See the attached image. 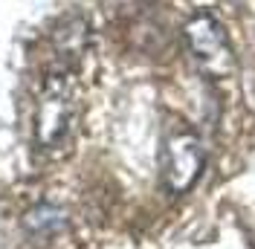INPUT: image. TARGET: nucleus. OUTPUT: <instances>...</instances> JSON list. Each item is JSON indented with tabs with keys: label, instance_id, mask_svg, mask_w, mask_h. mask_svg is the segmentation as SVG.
<instances>
[{
	"label": "nucleus",
	"instance_id": "1",
	"mask_svg": "<svg viewBox=\"0 0 255 249\" xmlns=\"http://www.w3.org/2000/svg\"><path fill=\"white\" fill-rule=\"evenodd\" d=\"M79 119V90L67 70L49 73L35 105V139L44 151H58L70 142Z\"/></svg>",
	"mask_w": 255,
	"mask_h": 249
},
{
	"label": "nucleus",
	"instance_id": "2",
	"mask_svg": "<svg viewBox=\"0 0 255 249\" xmlns=\"http://www.w3.org/2000/svg\"><path fill=\"white\" fill-rule=\"evenodd\" d=\"M183 41H186L191 61L197 64V70L206 78L218 81L235 73V52L229 44V35L215 15L209 12L191 15L183 26Z\"/></svg>",
	"mask_w": 255,
	"mask_h": 249
},
{
	"label": "nucleus",
	"instance_id": "3",
	"mask_svg": "<svg viewBox=\"0 0 255 249\" xmlns=\"http://www.w3.org/2000/svg\"><path fill=\"white\" fill-rule=\"evenodd\" d=\"M206 165V148L200 136L189 127H171L162 139L159 151V171L162 186L168 194H186L203 174Z\"/></svg>",
	"mask_w": 255,
	"mask_h": 249
},
{
	"label": "nucleus",
	"instance_id": "4",
	"mask_svg": "<svg viewBox=\"0 0 255 249\" xmlns=\"http://www.w3.org/2000/svg\"><path fill=\"white\" fill-rule=\"evenodd\" d=\"M64 226H67V215L58 206H47L44 203V206H35L26 215V229L32 232V238H41V241L55 238Z\"/></svg>",
	"mask_w": 255,
	"mask_h": 249
},
{
	"label": "nucleus",
	"instance_id": "5",
	"mask_svg": "<svg viewBox=\"0 0 255 249\" xmlns=\"http://www.w3.org/2000/svg\"><path fill=\"white\" fill-rule=\"evenodd\" d=\"M55 44H58V52L76 58L81 49H84V44H87V23L81 17L64 20V26L55 32Z\"/></svg>",
	"mask_w": 255,
	"mask_h": 249
}]
</instances>
